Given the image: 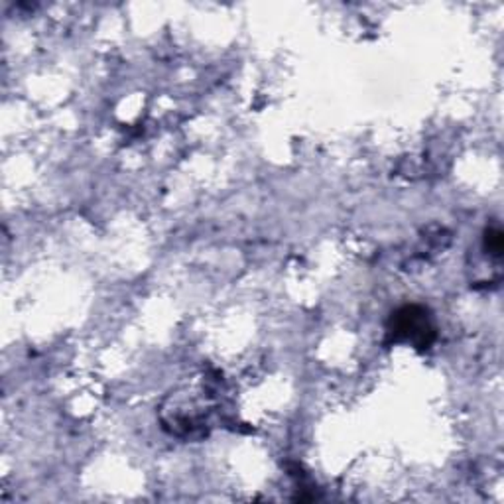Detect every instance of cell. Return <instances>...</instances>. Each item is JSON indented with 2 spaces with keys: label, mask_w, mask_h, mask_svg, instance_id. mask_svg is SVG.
Returning <instances> with one entry per match:
<instances>
[{
  "label": "cell",
  "mask_w": 504,
  "mask_h": 504,
  "mask_svg": "<svg viewBox=\"0 0 504 504\" xmlns=\"http://www.w3.org/2000/svg\"><path fill=\"white\" fill-rule=\"evenodd\" d=\"M388 335L395 343H408L416 349H430L435 341V326L430 311L422 306L396 309L388 321Z\"/></svg>",
  "instance_id": "obj_1"
},
{
  "label": "cell",
  "mask_w": 504,
  "mask_h": 504,
  "mask_svg": "<svg viewBox=\"0 0 504 504\" xmlns=\"http://www.w3.org/2000/svg\"><path fill=\"white\" fill-rule=\"evenodd\" d=\"M483 249L492 259H500L504 251V234L500 227H489L483 237Z\"/></svg>",
  "instance_id": "obj_2"
}]
</instances>
